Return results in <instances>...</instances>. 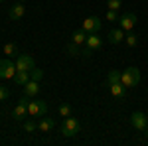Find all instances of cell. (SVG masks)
I'll return each mask as SVG.
<instances>
[{"instance_id": "1", "label": "cell", "mask_w": 148, "mask_h": 146, "mask_svg": "<svg viewBox=\"0 0 148 146\" xmlns=\"http://www.w3.org/2000/svg\"><path fill=\"white\" fill-rule=\"evenodd\" d=\"M79 132H81V123L73 117H67L61 124V134L65 138H71V136H77Z\"/></svg>"}, {"instance_id": "2", "label": "cell", "mask_w": 148, "mask_h": 146, "mask_svg": "<svg viewBox=\"0 0 148 146\" xmlns=\"http://www.w3.org/2000/svg\"><path fill=\"white\" fill-rule=\"evenodd\" d=\"M121 81H123V85H125L126 89H130V87H136L138 81H140V71L136 67H126L123 73H121Z\"/></svg>"}, {"instance_id": "3", "label": "cell", "mask_w": 148, "mask_h": 146, "mask_svg": "<svg viewBox=\"0 0 148 146\" xmlns=\"http://www.w3.org/2000/svg\"><path fill=\"white\" fill-rule=\"evenodd\" d=\"M16 63L12 61V57H4L0 59V79H14L16 75Z\"/></svg>"}, {"instance_id": "4", "label": "cell", "mask_w": 148, "mask_h": 146, "mask_svg": "<svg viewBox=\"0 0 148 146\" xmlns=\"http://www.w3.org/2000/svg\"><path fill=\"white\" fill-rule=\"evenodd\" d=\"M46 112H47L46 101L36 99V101H30V103H28V117H44Z\"/></svg>"}, {"instance_id": "5", "label": "cell", "mask_w": 148, "mask_h": 146, "mask_svg": "<svg viewBox=\"0 0 148 146\" xmlns=\"http://www.w3.org/2000/svg\"><path fill=\"white\" fill-rule=\"evenodd\" d=\"M36 67V61L32 56H28V53H20V56L16 57V69L18 71H32Z\"/></svg>"}, {"instance_id": "6", "label": "cell", "mask_w": 148, "mask_h": 146, "mask_svg": "<svg viewBox=\"0 0 148 146\" xmlns=\"http://www.w3.org/2000/svg\"><path fill=\"white\" fill-rule=\"evenodd\" d=\"M130 124L136 128V130H140V132H146V128H148V117L144 114V112H132V117H130Z\"/></svg>"}, {"instance_id": "7", "label": "cell", "mask_w": 148, "mask_h": 146, "mask_svg": "<svg viewBox=\"0 0 148 146\" xmlns=\"http://www.w3.org/2000/svg\"><path fill=\"white\" fill-rule=\"evenodd\" d=\"M28 103H30V97H28V95H22V97H20V103H18L16 109L12 111V117H14L16 121H22L24 117L28 114Z\"/></svg>"}, {"instance_id": "8", "label": "cell", "mask_w": 148, "mask_h": 146, "mask_svg": "<svg viewBox=\"0 0 148 146\" xmlns=\"http://www.w3.org/2000/svg\"><path fill=\"white\" fill-rule=\"evenodd\" d=\"M101 18L99 16H89V18H85V22H83V26H81V30H85L87 34H93V32H99L101 30Z\"/></svg>"}, {"instance_id": "9", "label": "cell", "mask_w": 148, "mask_h": 146, "mask_svg": "<svg viewBox=\"0 0 148 146\" xmlns=\"http://www.w3.org/2000/svg\"><path fill=\"white\" fill-rule=\"evenodd\" d=\"M119 26L125 30V32H130L134 26H136V14L134 12H126L119 18Z\"/></svg>"}, {"instance_id": "10", "label": "cell", "mask_w": 148, "mask_h": 146, "mask_svg": "<svg viewBox=\"0 0 148 146\" xmlns=\"http://www.w3.org/2000/svg\"><path fill=\"white\" fill-rule=\"evenodd\" d=\"M24 14H26V6H24L22 2H14L8 8V18L10 20H20Z\"/></svg>"}, {"instance_id": "11", "label": "cell", "mask_w": 148, "mask_h": 146, "mask_svg": "<svg viewBox=\"0 0 148 146\" xmlns=\"http://www.w3.org/2000/svg\"><path fill=\"white\" fill-rule=\"evenodd\" d=\"M85 45L89 47V49H99L103 45V38L99 36V32H93V34H87V40H85Z\"/></svg>"}, {"instance_id": "12", "label": "cell", "mask_w": 148, "mask_h": 146, "mask_svg": "<svg viewBox=\"0 0 148 146\" xmlns=\"http://www.w3.org/2000/svg\"><path fill=\"white\" fill-rule=\"evenodd\" d=\"M38 93H40V81L30 79V81L24 85V95H28L30 99H34V97H38Z\"/></svg>"}, {"instance_id": "13", "label": "cell", "mask_w": 148, "mask_h": 146, "mask_svg": "<svg viewBox=\"0 0 148 146\" xmlns=\"http://www.w3.org/2000/svg\"><path fill=\"white\" fill-rule=\"evenodd\" d=\"M125 30L119 26V28H114V30H111L109 32V36H107V40H109V44H121V42H125Z\"/></svg>"}, {"instance_id": "14", "label": "cell", "mask_w": 148, "mask_h": 146, "mask_svg": "<svg viewBox=\"0 0 148 146\" xmlns=\"http://www.w3.org/2000/svg\"><path fill=\"white\" fill-rule=\"evenodd\" d=\"M109 89H111V93H113V97H116V99H125L126 97V87L123 85V81L109 83Z\"/></svg>"}, {"instance_id": "15", "label": "cell", "mask_w": 148, "mask_h": 146, "mask_svg": "<svg viewBox=\"0 0 148 146\" xmlns=\"http://www.w3.org/2000/svg\"><path fill=\"white\" fill-rule=\"evenodd\" d=\"M53 126H56L53 119H49V117H44V119L38 123V130H40V132H49V130H53Z\"/></svg>"}, {"instance_id": "16", "label": "cell", "mask_w": 148, "mask_h": 146, "mask_svg": "<svg viewBox=\"0 0 148 146\" xmlns=\"http://www.w3.org/2000/svg\"><path fill=\"white\" fill-rule=\"evenodd\" d=\"M30 81V71H16V75H14V83L16 85H26Z\"/></svg>"}, {"instance_id": "17", "label": "cell", "mask_w": 148, "mask_h": 146, "mask_svg": "<svg viewBox=\"0 0 148 146\" xmlns=\"http://www.w3.org/2000/svg\"><path fill=\"white\" fill-rule=\"evenodd\" d=\"M4 53H6V57H18L20 56V49H18L16 44L8 42V44H4Z\"/></svg>"}, {"instance_id": "18", "label": "cell", "mask_w": 148, "mask_h": 146, "mask_svg": "<svg viewBox=\"0 0 148 146\" xmlns=\"http://www.w3.org/2000/svg\"><path fill=\"white\" fill-rule=\"evenodd\" d=\"M85 40H87V32L85 30H77V32L71 34V42H75V44H79V45L85 44Z\"/></svg>"}, {"instance_id": "19", "label": "cell", "mask_w": 148, "mask_h": 146, "mask_svg": "<svg viewBox=\"0 0 148 146\" xmlns=\"http://www.w3.org/2000/svg\"><path fill=\"white\" fill-rule=\"evenodd\" d=\"M65 49H67L69 56H73V57L81 56V47H79V44H75V42H69V44L65 45Z\"/></svg>"}, {"instance_id": "20", "label": "cell", "mask_w": 148, "mask_h": 146, "mask_svg": "<svg viewBox=\"0 0 148 146\" xmlns=\"http://www.w3.org/2000/svg\"><path fill=\"white\" fill-rule=\"evenodd\" d=\"M125 42H126V45H128V47H134V45L138 44V36H136V34H132V30H130V32H126Z\"/></svg>"}, {"instance_id": "21", "label": "cell", "mask_w": 148, "mask_h": 146, "mask_svg": "<svg viewBox=\"0 0 148 146\" xmlns=\"http://www.w3.org/2000/svg\"><path fill=\"white\" fill-rule=\"evenodd\" d=\"M24 130H26V132H34V130H38V123L34 121V117L28 119V121H24Z\"/></svg>"}, {"instance_id": "22", "label": "cell", "mask_w": 148, "mask_h": 146, "mask_svg": "<svg viewBox=\"0 0 148 146\" xmlns=\"http://www.w3.org/2000/svg\"><path fill=\"white\" fill-rule=\"evenodd\" d=\"M71 111H73V109H71L69 103H61V105H59V114H61V117H65V119L71 117Z\"/></svg>"}, {"instance_id": "23", "label": "cell", "mask_w": 148, "mask_h": 146, "mask_svg": "<svg viewBox=\"0 0 148 146\" xmlns=\"http://www.w3.org/2000/svg\"><path fill=\"white\" fill-rule=\"evenodd\" d=\"M123 4V0H107V8L109 10H119Z\"/></svg>"}, {"instance_id": "24", "label": "cell", "mask_w": 148, "mask_h": 146, "mask_svg": "<svg viewBox=\"0 0 148 146\" xmlns=\"http://www.w3.org/2000/svg\"><path fill=\"white\" fill-rule=\"evenodd\" d=\"M44 77V71H42V69H32V71H30V79H34V81H40V79Z\"/></svg>"}, {"instance_id": "25", "label": "cell", "mask_w": 148, "mask_h": 146, "mask_svg": "<svg viewBox=\"0 0 148 146\" xmlns=\"http://www.w3.org/2000/svg\"><path fill=\"white\" fill-rule=\"evenodd\" d=\"M105 18H107L109 22H119V18H121V16H116V10H109Z\"/></svg>"}, {"instance_id": "26", "label": "cell", "mask_w": 148, "mask_h": 146, "mask_svg": "<svg viewBox=\"0 0 148 146\" xmlns=\"http://www.w3.org/2000/svg\"><path fill=\"white\" fill-rule=\"evenodd\" d=\"M8 95H10V91L6 85H0V101H4V99H8Z\"/></svg>"}, {"instance_id": "27", "label": "cell", "mask_w": 148, "mask_h": 146, "mask_svg": "<svg viewBox=\"0 0 148 146\" xmlns=\"http://www.w3.org/2000/svg\"><path fill=\"white\" fill-rule=\"evenodd\" d=\"M2 2H4V0H0V4H2Z\"/></svg>"}, {"instance_id": "28", "label": "cell", "mask_w": 148, "mask_h": 146, "mask_svg": "<svg viewBox=\"0 0 148 146\" xmlns=\"http://www.w3.org/2000/svg\"><path fill=\"white\" fill-rule=\"evenodd\" d=\"M146 134H148V128H146Z\"/></svg>"}]
</instances>
